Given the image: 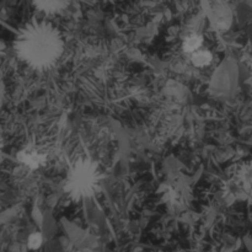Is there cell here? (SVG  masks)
<instances>
[{"instance_id":"4","label":"cell","mask_w":252,"mask_h":252,"mask_svg":"<svg viewBox=\"0 0 252 252\" xmlns=\"http://www.w3.org/2000/svg\"><path fill=\"white\" fill-rule=\"evenodd\" d=\"M203 47V37L197 32H192L185 37L184 42H182V49L185 53L192 54L193 52L198 51L199 48Z\"/></svg>"},{"instance_id":"7","label":"cell","mask_w":252,"mask_h":252,"mask_svg":"<svg viewBox=\"0 0 252 252\" xmlns=\"http://www.w3.org/2000/svg\"><path fill=\"white\" fill-rule=\"evenodd\" d=\"M1 149H2V144H1V140H0V155H1Z\"/></svg>"},{"instance_id":"6","label":"cell","mask_w":252,"mask_h":252,"mask_svg":"<svg viewBox=\"0 0 252 252\" xmlns=\"http://www.w3.org/2000/svg\"><path fill=\"white\" fill-rule=\"evenodd\" d=\"M42 243H43V238H42L41 233H32L27 239V246L31 250H37V249L41 248Z\"/></svg>"},{"instance_id":"3","label":"cell","mask_w":252,"mask_h":252,"mask_svg":"<svg viewBox=\"0 0 252 252\" xmlns=\"http://www.w3.org/2000/svg\"><path fill=\"white\" fill-rule=\"evenodd\" d=\"M189 59H191V63L194 66H197V68H206L213 61V54H212V52L209 49L202 47L198 51L189 54Z\"/></svg>"},{"instance_id":"5","label":"cell","mask_w":252,"mask_h":252,"mask_svg":"<svg viewBox=\"0 0 252 252\" xmlns=\"http://www.w3.org/2000/svg\"><path fill=\"white\" fill-rule=\"evenodd\" d=\"M36 6L38 7L41 11L47 12V14H51V12H57L59 10L63 9L65 6V2H61V1H42V2H37Z\"/></svg>"},{"instance_id":"2","label":"cell","mask_w":252,"mask_h":252,"mask_svg":"<svg viewBox=\"0 0 252 252\" xmlns=\"http://www.w3.org/2000/svg\"><path fill=\"white\" fill-rule=\"evenodd\" d=\"M17 158L25 166L30 167V169H38L44 162L43 154H41V153L34 149H29V148L21 150Z\"/></svg>"},{"instance_id":"1","label":"cell","mask_w":252,"mask_h":252,"mask_svg":"<svg viewBox=\"0 0 252 252\" xmlns=\"http://www.w3.org/2000/svg\"><path fill=\"white\" fill-rule=\"evenodd\" d=\"M20 59L36 69H46L57 62L63 51V39L56 27L46 21H32L20 30L15 39Z\"/></svg>"}]
</instances>
